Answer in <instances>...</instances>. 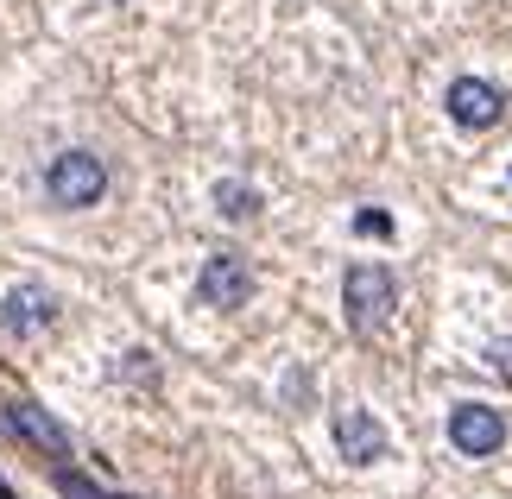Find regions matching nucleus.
I'll return each mask as SVG.
<instances>
[{"label":"nucleus","instance_id":"1","mask_svg":"<svg viewBox=\"0 0 512 499\" xmlns=\"http://www.w3.org/2000/svg\"><path fill=\"white\" fill-rule=\"evenodd\" d=\"M342 310H348V323L354 329H373V323H386L392 310H399V285H392V272L386 266H348L342 272Z\"/></svg>","mask_w":512,"mask_h":499},{"label":"nucleus","instance_id":"2","mask_svg":"<svg viewBox=\"0 0 512 499\" xmlns=\"http://www.w3.org/2000/svg\"><path fill=\"white\" fill-rule=\"evenodd\" d=\"M45 190H51L57 209H95L108 196V171H102L95 152H64V158H51Z\"/></svg>","mask_w":512,"mask_h":499},{"label":"nucleus","instance_id":"3","mask_svg":"<svg viewBox=\"0 0 512 499\" xmlns=\"http://www.w3.org/2000/svg\"><path fill=\"white\" fill-rule=\"evenodd\" d=\"M196 297H203L209 310H241L253 297V266L241 253H209L203 272H196Z\"/></svg>","mask_w":512,"mask_h":499},{"label":"nucleus","instance_id":"4","mask_svg":"<svg viewBox=\"0 0 512 499\" xmlns=\"http://www.w3.org/2000/svg\"><path fill=\"white\" fill-rule=\"evenodd\" d=\"M449 443L481 462V455L506 449V417L494 405H456V411H449Z\"/></svg>","mask_w":512,"mask_h":499},{"label":"nucleus","instance_id":"5","mask_svg":"<svg viewBox=\"0 0 512 499\" xmlns=\"http://www.w3.org/2000/svg\"><path fill=\"white\" fill-rule=\"evenodd\" d=\"M500 114H506V95L494 83H481V76H456L449 83V121L456 127H500Z\"/></svg>","mask_w":512,"mask_h":499},{"label":"nucleus","instance_id":"6","mask_svg":"<svg viewBox=\"0 0 512 499\" xmlns=\"http://www.w3.org/2000/svg\"><path fill=\"white\" fill-rule=\"evenodd\" d=\"M336 449H342V462L367 468V462H380V455H386V430L373 424L367 411H336Z\"/></svg>","mask_w":512,"mask_h":499},{"label":"nucleus","instance_id":"7","mask_svg":"<svg viewBox=\"0 0 512 499\" xmlns=\"http://www.w3.org/2000/svg\"><path fill=\"white\" fill-rule=\"evenodd\" d=\"M7 424H13L19 436H26V443H38L45 455H57V462L70 455V430L57 424L51 411H38V405H13V411H7Z\"/></svg>","mask_w":512,"mask_h":499},{"label":"nucleus","instance_id":"8","mask_svg":"<svg viewBox=\"0 0 512 499\" xmlns=\"http://www.w3.org/2000/svg\"><path fill=\"white\" fill-rule=\"evenodd\" d=\"M51 316H57L51 291L26 285V291H13V297H7V316H0V323H7V335H32V329H45Z\"/></svg>","mask_w":512,"mask_h":499},{"label":"nucleus","instance_id":"9","mask_svg":"<svg viewBox=\"0 0 512 499\" xmlns=\"http://www.w3.org/2000/svg\"><path fill=\"white\" fill-rule=\"evenodd\" d=\"M215 209L234 215V222H247V215L260 209V190H253V184H222V190H215Z\"/></svg>","mask_w":512,"mask_h":499},{"label":"nucleus","instance_id":"10","mask_svg":"<svg viewBox=\"0 0 512 499\" xmlns=\"http://www.w3.org/2000/svg\"><path fill=\"white\" fill-rule=\"evenodd\" d=\"M354 228H361V234H392V215L386 209H361V215H354Z\"/></svg>","mask_w":512,"mask_h":499},{"label":"nucleus","instance_id":"11","mask_svg":"<svg viewBox=\"0 0 512 499\" xmlns=\"http://www.w3.org/2000/svg\"><path fill=\"white\" fill-rule=\"evenodd\" d=\"M57 481H64V493H70V499H108V493H95L89 481H76V474H57Z\"/></svg>","mask_w":512,"mask_h":499},{"label":"nucleus","instance_id":"12","mask_svg":"<svg viewBox=\"0 0 512 499\" xmlns=\"http://www.w3.org/2000/svg\"><path fill=\"white\" fill-rule=\"evenodd\" d=\"M487 361H494V367L512 379V335H506V342H494V348H487Z\"/></svg>","mask_w":512,"mask_h":499}]
</instances>
